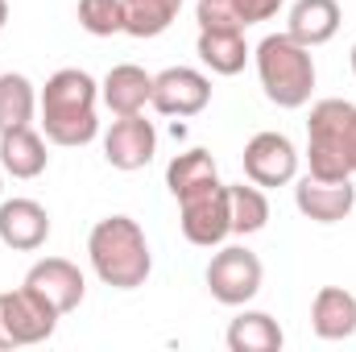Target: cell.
<instances>
[{"label":"cell","mask_w":356,"mask_h":352,"mask_svg":"<svg viewBox=\"0 0 356 352\" xmlns=\"http://www.w3.org/2000/svg\"><path fill=\"white\" fill-rule=\"evenodd\" d=\"M79 25L91 38H116L124 33V0H79L75 8Z\"/></svg>","instance_id":"cb8c5ba5"},{"label":"cell","mask_w":356,"mask_h":352,"mask_svg":"<svg viewBox=\"0 0 356 352\" xmlns=\"http://www.w3.org/2000/svg\"><path fill=\"white\" fill-rule=\"evenodd\" d=\"M224 344L232 352H282L286 336H282V328H277V319L269 311H241L228 323Z\"/></svg>","instance_id":"d6986e66"},{"label":"cell","mask_w":356,"mask_h":352,"mask_svg":"<svg viewBox=\"0 0 356 352\" xmlns=\"http://www.w3.org/2000/svg\"><path fill=\"white\" fill-rule=\"evenodd\" d=\"M211 104V79L195 67H166L154 75V104L162 116H199L203 108Z\"/></svg>","instance_id":"8fae6325"},{"label":"cell","mask_w":356,"mask_h":352,"mask_svg":"<svg viewBox=\"0 0 356 352\" xmlns=\"http://www.w3.org/2000/svg\"><path fill=\"white\" fill-rule=\"evenodd\" d=\"M253 63H257V79H261V91H266L269 104H277L286 112L311 104V91H315V54L302 42H294L290 33H269V38L257 42Z\"/></svg>","instance_id":"277c9868"},{"label":"cell","mask_w":356,"mask_h":352,"mask_svg":"<svg viewBox=\"0 0 356 352\" xmlns=\"http://www.w3.org/2000/svg\"><path fill=\"white\" fill-rule=\"evenodd\" d=\"M220 178V166H216V158L207 154V150H182L170 158V166H166V186H170V195H186V191H195V186H203V182H216Z\"/></svg>","instance_id":"603a6c76"},{"label":"cell","mask_w":356,"mask_h":352,"mask_svg":"<svg viewBox=\"0 0 356 352\" xmlns=\"http://www.w3.org/2000/svg\"><path fill=\"white\" fill-rule=\"evenodd\" d=\"M0 311H4V328L13 336V349H29V344H42L54 336L58 328V311L50 303H42L29 286H17V290H4L0 294Z\"/></svg>","instance_id":"9c48e42d"},{"label":"cell","mask_w":356,"mask_h":352,"mask_svg":"<svg viewBox=\"0 0 356 352\" xmlns=\"http://www.w3.org/2000/svg\"><path fill=\"white\" fill-rule=\"evenodd\" d=\"M348 67H353V75H356V42H353V50H348Z\"/></svg>","instance_id":"83f0119b"},{"label":"cell","mask_w":356,"mask_h":352,"mask_svg":"<svg viewBox=\"0 0 356 352\" xmlns=\"http://www.w3.org/2000/svg\"><path fill=\"white\" fill-rule=\"evenodd\" d=\"M203 282H207V290H211V298L220 307H249L261 294L266 265L245 245H220L211 253V262H207Z\"/></svg>","instance_id":"5b68a950"},{"label":"cell","mask_w":356,"mask_h":352,"mask_svg":"<svg viewBox=\"0 0 356 352\" xmlns=\"http://www.w3.org/2000/svg\"><path fill=\"white\" fill-rule=\"evenodd\" d=\"M0 199H4V166H0Z\"/></svg>","instance_id":"f1b7e54d"},{"label":"cell","mask_w":356,"mask_h":352,"mask_svg":"<svg viewBox=\"0 0 356 352\" xmlns=\"http://www.w3.org/2000/svg\"><path fill=\"white\" fill-rule=\"evenodd\" d=\"M294 207L315 224H340L356 207L353 178H294Z\"/></svg>","instance_id":"7c38bea8"},{"label":"cell","mask_w":356,"mask_h":352,"mask_svg":"<svg viewBox=\"0 0 356 352\" xmlns=\"http://www.w3.org/2000/svg\"><path fill=\"white\" fill-rule=\"evenodd\" d=\"M38 125L50 145L83 150L99 137V83L79 67H63L38 91Z\"/></svg>","instance_id":"6da1fadb"},{"label":"cell","mask_w":356,"mask_h":352,"mask_svg":"<svg viewBox=\"0 0 356 352\" xmlns=\"http://www.w3.org/2000/svg\"><path fill=\"white\" fill-rule=\"evenodd\" d=\"M33 116H38V88L29 83V75L4 71L0 75V133L33 125Z\"/></svg>","instance_id":"7402d4cb"},{"label":"cell","mask_w":356,"mask_h":352,"mask_svg":"<svg viewBox=\"0 0 356 352\" xmlns=\"http://www.w3.org/2000/svg\"><path fill=\"white\" fill-rule=\"evenodd\" d=\"M344 25V8L340 0H294L290 4V17H286V33L294 42H302L307 50L315 46H327Z\"/></svg>","instance_id":"9a60e30c"},{"label":"cell","mask_w":356,"mask_h":352,"mask_svg":"<svg viewBox=\"0 0 356 352\" xmlns=\"http://www.w3.org/2000/svg\"><path fill=\"white\" fill-rule=\"evenodd\" d=\"M307 175L356 178V104L319 99L307 116Z\"/></svg>","instance_id":"3957f363"},{"label":"cell","mask_w":356,"mask_h":352,"mask_svg":"<svg viewBox=\"0 0 356 352\" xmlns=\"http://www.w3.org/2000/svg\"><path fill=\"white\" fill-rule=\"evenodd\" d=\"M245 178L249 182H257V186H290L294 178H298V162H302V154H298V145L286 137V133H253L249 137V145H245Z\"/></svg>","instance_id":"52a82bcc"},{"label":"cell","mask_w":356,"mask_h":352,"mask_svg":"<svg viewBox=\"0 0 356 352\" xmlns=\"http://www.w3.org/2000/svg\"><path fill=\"white\" fill-rule=\"evenodd\" d=\"M8 25V0H0V29Z\"/></svg>","instance_id":"4316f807"},{"label":"cell","mask_w":356,"mask_h":352,"mask_svg":"<svg viewBox=\"0 0 356 352\" xmlns=\"http://www.w3.org/2000/svg\"><path fill=\"white\" fill-rule=\"evenodd\" d=\"M228 220L232 237H253L269 224V195L257 182H228Z\"/></svg>","instance_id":"ffe728a7"},{"label":"cell","mask_w":356,"mask_h":352,"mask_svg":"<svg viewBox=\"0 0 356 352\" xmlns=\"http://www.w3.org/2000/svg\"><path fill=\"white\" fill-rule=\"evenodd\" d=\"M21 286H29L42 303H50L58 315H71L79 303H83V294H88V278H83V269L75 262H67V257H42V262H33L25 269V282Z\"/></svg>","instance_id":"30bf717a"},{"label":"cell","mask_w":356,"mask_h":352,"mask_svg":"<svg viewBox=\"0 0 356 352\" xmlns=\"http://www.w3.org/2000/svg\"><path fill=\"white\" fill-rule=\"evenodd\" d=\"M178 224L182 237L199 249H220L232 237V220H228V182H203L186 195H178Z\"/></svg>","instance_id":"8992f818"},{"label":"cell","mask_w":356,"mask_h":352,"mask_svg":"<svg viewBox=\"0 0 356 352\" xmlns=\"http://www.w3.org/2000/svg\"><path fill=\"white\" fill-rule=\"evenodd\" d=\"M182 13V0H124V33L129 38H162Z\"/></svg>","instance_id":"44dd1931"},{"label":"cell","mask_w":356,"mask_h":352,"mask_svg":"<svg viewBox=\"0 0 356 352\" xmlns=\"http://www.w3.org/2000/svg\"><path fill=\"white\" fill-rule=\"evenodd\" d=\"M0 352H13V336H8V328H4V311H0Z\"/></svg>","instance_id":"484cf974"},{"label":"cell","mask_w":356,"mask_h":352,"mask_svg":"<svg viewBox=\"0 0 356 352\" xmlns=\"http://www.w3.org/2000/svg\"><path fill=\"white\" fill-rule=\"evenodd\" d=\"M195 54H199V63L211 75H224V79L241 75L249 67V58H253V50H249V42H245L241 29H199Z\"/></svg>","instance_id":"e0dca14e"},{"label":"cell","mask_w":356,"mask_h":352,"mask_svg":"<svg viewBox=\"0 0 356 352\" xmlns=\"http://www.w3.org/2000/svg\"><path fill=\"white\" fill-rule=\"evenodd\" d=\"M46 241H50V211L38 199L25 195L0 199V245L17 253H38Z\"/></svg>","instance_id":"4fadbf2b"},{"label":"cell","mask_w":356,"mask_h":352,"mask_svg":"<svg viewBox=\"0 0 356 352\" xmlns=\"http://www.w3.org/2000/svg\"><path fill=\"white\" fill-rule=\"evenodd\" d=\"M0 166L8 178H29L46 175L50 166V154H46V137L33 129V125H21V129H4L0 133Z\"/></svg>","instance_id":"2e32d148"},{"label":"cell","mask_w":356,"mask_h":352,"mask_svg":"<svg viewBox=\"0 0 356 352\" xmlns=\"http://www.w3.org/2000/svg\"><path fill=\"white\" fill-rule=\"evenodd\" d=\"M195 21L199 29H249L236 0H195Z\"/></svg>","instance_id":"d4e9b609"},{"label":"cell","mask_w":356,"mask_h":352,"mask_svg":"<svg viewBox=\"0 0 356 352\" xmlns=\"http://www.w3.org/2000/svg\"><path fill=\"white\" fill-rule=\"evenodd\" d=\"M99 104L112 112V116H133V112H145L154 104V75L137 63H120L104 75L99 83Z\"/></svg>","instance_id":"5bb4252c"},{"label":"cell","mask_w":356,"mask_h":352,"mask_svg":"<svg viewBox=\"0 0 356 352\" xmlns=\"http://www.w3.org/2000/svg\"><path fill=\"white\" fill-rule=\"evenodd\" d=\"M158 154V129L154 120H145V112H133V116H116L104 133V162L112 170H145Z\"/></svg>","instance_id":"ba28073f"},{"label":"cell","mask_w":356,"mask_h":352,"mask_svg":"<svg viewBox=\"0 0 356 352\" xmlns=\"http://www.w3.org/2000/svg\"><path fill=\"white\" fill-rule=\"evenodd\" d=\"M311 328L319 340H348L356 336V294L344 286H323L311 303Z\"/></svg>","instance_id":"ac0fdd59"},{"label":"cell","mask_w":356,"mask_h":352,"mask_svg":"<svg viewBox=\"0 0 356 352\" xmlns=\"http://www.w3.org/2000/svg\"><path fill=\"white\" fill-rule=\"evenodd\" d=\"M91 273L112 290H137L154 273V253L145 241V228L133 216H104L88 232Z\"/></svg>","instance_id":"7a4b0ae2"}]
</instances>
